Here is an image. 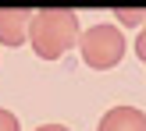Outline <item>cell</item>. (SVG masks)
<instances>
[{
    "label": "cell",
    "mask_w": 146,
    "mask_h": 131,
    "mask_svg": "<svg viewBox=\"0 0 146 131\" xmlns=\"http://www.w3.org/2000/svg\"><path fill=\"white\" fill-rule=\"evenodd\" d=\"M78 14L71 7H43L32 11L29 21V43L39 60H61L71 46H78Z\"/></svg>",
    "instance_id": "6da1fadb"
},
{
    "label": "cell",
    "mask_w": 146,
    "mask_h": 131,
    "mask_svg": "<svg viewBox=\"0 0 146 131\" xmlns=\"http://www.w3.org/2000/svg\"><path fill=\"white\" fill-rule=\"evenodd\" d=\"M78 53L93 71H111L125 57V35H121L118 25H107V21L93 25L78 35Z\"/></svg>",
    "instance_id": "7a4b0ae2"
},
{
    "label": "cell",
    "mask_w": 146,
    "mask_h": 131,
    "mask_svg": "<svg viewBox=\"0 0 146 131\" xmlns=\"http://www.w3.org/2000/svg\"><path fill=\"white\" fill-rule=\"evenodd\" d=\"M29 21H32V11L25 7H0V43L4 46H21L29 39Z\"/></svg>",
    "instance_id": "3957f363"
},
{
    "label": "cell",
    "mask_w": 146,
    "mask_h": 131,
    "mask_svg": "<svg viewBox=\"0 0 146 131\" xmlns=\"http://www.w3.org/2000/svg\"><path fill=\"white\" fill-rule=\"evenodd\" d=\"M96 131H146V113L135 106H114L100 117Z\"/></svg>",
    "instance_id": "277c9868"
},
{
    "label": "cell",
    "mask_w": 146,
    "mask_h": 131,
    "mask_svg": "<svg viewBox=\"0 0 146 131\" xmlns=\"http://www.w3.org/2000/svg\"><path fill=\"white\" fill-rule=\"evenodd\" d=\"M114 18L121 25H143L146 21V7H114Z\"/></svg>",
    "instance_id": "5b68a950"
},
{
    "label": "cell",
    "mask_w": 146,
    "mask_h": 131,
    "mask_svg": "<svg viewBox=\"0 0 146 131\" xmlns=\"http://www.w3.org/2000/svg\"><path fill=\"white\" fill-rule=\"evenodd\" d=\"M0 131H21L18 117H14L11 110H4V106H0Z\"/></svg>",
    "instance_id": "8992f818"
},
{
    "label": "cell",
    "mask_w": 146,
    "mask_h": 131,
    "mask_svg": "<svg viewBox=\"0 0 146 131\" xmlns=\"http://www.w3.org/2000/svg\"><path fill=\"white\" fill-rule=\"evenodd\" d=\"M135 57H139V60H146V25H143L139 39H135Z\"/></svg>",
    "instance_id": "52a82bcc"
},
{
    "label": "cell",
    "mask_w": 146,
    "mask_h": 131,
    "mask_svg": "<svg viewBox=\"0 0 146 131\" xmlns=\"http://www.w3.org/2000/svg\"><path fill=\"white\" fill-rule=\"evenodd\" d=\"M36 131H71V128H64V124H43V128H36Z\"/></svg>",
    "instance_id": "ba28073f"
}]
</instances>
